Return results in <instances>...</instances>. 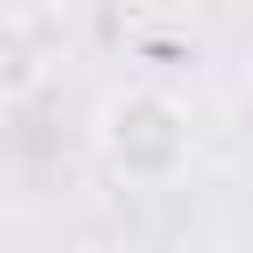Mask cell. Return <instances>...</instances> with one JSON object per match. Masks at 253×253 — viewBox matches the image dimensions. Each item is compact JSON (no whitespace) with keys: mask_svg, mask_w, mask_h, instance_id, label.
Instances as JSON below:
<instances>
[{"mask_svg":"<svg viewBox=\"0 0 253 253\" xmlns=\"http://www.w3.org/2000/svg\"><path fill=\"white\" fill-rule=\"evenodd\" d=\"M95 158L134 190H166L198 158V111L158 79H126L95 103Z\"/></svg>","mask_w":253,"mask_h":253,"instance_id":"6da1fadb","label":"cell"},{"mask_svg":"<svg viewBox=\"0 0 253 253\" xmlns=\"http://www.w3.org/2000/svg\"><path fill=\"white\" fill-rule=\"evenodd\" d=\"M47 71H55L47 32H40L32 16H0V103L40 95V87H47Z\"/></svg>","mask_w":253,"mask_h":253,"instance_id":"7a4b0ae2","label":"cell"}]
</instances>
